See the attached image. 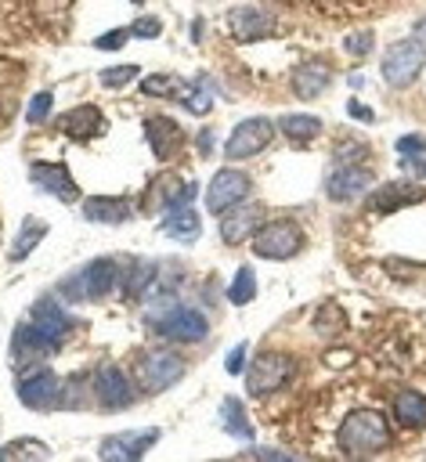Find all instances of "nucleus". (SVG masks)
Returning a JSON list of instances; mask_svg holds the SVG:
<instances>
[{"mask_svg": "<svg viewBox=\"0 0 426 462\" xmlns=\"http://www.w3.org/2000/svg\"><path fill=\"white\" fill-rule=\"evenodd\" d=\"M339 451L343 455H375L390 444V422L375 408H357L339 422Z\"/></svg>", "mask_w": 426, "mask_h": 462, "instance_id": "f257e3e1", "label": "nucleus"}, {"mask_svg": "<svg viewBox=\"0 0 426 462\" xmlns=\"http://www.w3.org/2000/svg\"><path fill=\"white\" fill-rule=\"evenodd\" d=\"M422 65H426V47H422L419 36H408V40H394V43L383 51L379 72H383V79H386L390 87H408V83L422 72Z\"/></svg>", "mask_w": 426, "mask_h": 462, "instance_id": "f03ea898", "label": "nucleus"}, {"mask_svg": "<svg viewBox=\"0 0 426 462\" xmlns=\"http://www.w3.org/2000/svg\"><path fill=\"white\" fill-rule=\"evenodd\" d=\"M292 375H296V361H292L289 354L267 350V354L253 357V365L245 368V390H249L253 397H271V393H278Z\"/></svg>", "mask_w": 426, "mask_h": 462, "instance_id": "7ed1b4c3", "label": "nucleus"}, {"mask_svg": "<svg viewBox=\"0 0 426 462\" xmlns=\"http://www.w3.org/2000/svg\"><path fill=\"white\" fill-rule=\"evenodd\" d=\"M303 245V231L292 220H271L253 235V253L264 260H289Z\"/></svg>", "mask_w": 426, "mask_h": 462, "instance_id": "20e7f679", "label": "nucleus"}, {"mask_svg": "<svg viewBox=\"0 0 426 462\" xmlns=\"http://www.w3.org/2000/svg\"><path fill=\"white\" fill-rule=\"evenodd\" d=\"M271 137H274V123L267 116H253V119H245V123H238L231 130V137L224 144V155L231 162L235 159H253L256 152H264L271 144Z\"/></svg>", "mask_w": 426, "mask_h": 462, "instance_id": "39448f33", "label": "nucleus"}, {"mask_svg": "<svg viewBox=\"0 0 426 462\" xmlns=\"http://www.w3.org/2000/svg\"><path fill=\"white\" fill-rule=\"evenodd\" d=\"M245 195H249V177H245L242 170H235V166H224V170L213 173V180H209V188H206V209L220 217L224 209H231V206L242 202Z\"/></svg>", "mask_w": 426, "mask_h": 462, "instance_id": "423d86ee", "label": "nucleus"}, {"mask_svg": "<svg viewBox=\"0 0 426 462\" xmlns=\"http://www.w3.org/2000/svg\"><path fill=\"white\" fill-rule=\"evenodd\" d=\"M260 227H264V206H256V202H235L231 209L220 213V238L227 245L253 238Z\"/></svg>", "mask_w": 426, "mask_h": 462, "instance_id": "0eeeda50", "label": "nucleus"}, {"mask_svg": "<svg viewBox=\"0 0 426 462\" xmlns=\"http://www.w3.org/2000/svg\"><path fill=\"white\" fill-rule=\"evenodd\" d=\"M155 328H159L166 339H177V343H199V339L206 336L209 321H206L199 310H191V307H173V310H166V314L155 321Z\"/></svg>", "mask_w": 426, "mask_h": 462, "instance_id": "6e6552de", "label": "nucleus"}, {"mask_svg": "<svg viewBox=\"0 0 426 462\" xmlns=\"http://www.w3.org/2000/svg\"><path fill=\"white\" fill-rule=\"evenodd\" d=\"M181 375H184V361H181L177 354H166V350L144 357V361H141V372H137L141 390H148V393H159V390L173 386Z\"/></svg>", "mask_w": 426, "mask_h": 462, "instance_id": "1a4fd4ad", "label": "nucleus"}, {"mask_svg": "<svg viewBox=\"0 0 426 462\" xmlns=\"http://www.w3.org/2000/svg\"><path fill=\"white\" fill-rule=\"evenodd\" d=\"M116 282H119V263H116V260H108V256H101V260L87 263L76 278H69V289H83V296H87V300H97V296L112 292V289H116Z\"/></svg>", "mask_w": 426, "mask_h": 462, "instance_id": "9d476101", "label": "nucleus"}, {"mask_svg": "<svg viewBox=\"0 0 426 462\" xmlns=\"http://www.w3.org/2000/svg\"><path fill=\"white\" fill-rule=\"evenodd\" d=\"M155 440H159V430H130V433H116V437L101 440V458H105V462H134V458H141Z\"/></svg>", "mask_w": 426, "mask_h": 462, "instance_id": "9b49d317", "label": "nucleus"}, {"mask_svg": "<svg viewBox=\"0 0 426 462\" xmlns=\"http://www.w3.org/2000/svg\"><path fill=\"white\" fill-rule=\"evenodd\" d=\"M29 177H32L36 188L51 191V195L61 199V202H76V199H79V184L72 180V173H69L65 162H32Z\"/></svg>", "mask_w": 426, "mask_h": 462, "instance_id": "f8f14e48", "label": "nucleus"}, {"mask_svg": "<svg viewBox=\"0 0 426 462\" xmlns=\"http://www.w3.org/2000/svg\"><path fill=\"white\" fill-rule=\"evenodd\" d=\"M368 184H372V173H368L365 166L336 162V170H332V173H329V180H325V191H329V199H332V202H350V199L365 195V191H368Z\"/></svg>", "mask_w": 426, "mask_h": 462, "instance_id": "ddd939ff", "label": "nucleus"}, {"mask_svg": "<svg viewBox=\"0 0 426 462\" xmlns=\"http://www.w3.org/2000/svg\"><path fill=\"white\" fill-rule=\"evenodd\" d=\"M426 199V188L419 180H386L383 188H375L368 195V206L375 213H394L401 206H412V202H422Z\"/></svg>", "mask_w": 426, "mask_h": 462, "instance_id": "4468645a", "label": "nucleus"}, {"mask_svg": "<svg viewBox=\"0 0 426 462\" xmlns=\"http://www.w3.org/2000/svg\"><path fill=\"white\" fill-rule=\"evenodd\" d=\"M144 137L152 144V155L162 159V162L173 159L181 152V144H184V134H181V126L170 116H148L144 119Z\"/></svg>", "mask_w": 426, "mask_h": 462, "instance_id": "2eb2a0df", "label": "nucleus"}, {"mask_svg": "<svg viewBox=\"0 0 426 462\" xmlns=\"http://www.w3.org/2000/svg\"><path fill=\"white\" fill-rule=\"evenodd\" d=\"M18 397H22L25 408H40V411L54 408L58 397H61V379L54 372H36V375L18 383Z\"/></svg>", "mask_w": 426, "mask_h": 462, "instance_id": "dca6fc26", "label": "nucleus"}, {"mask_svg": "<svg viewBox=\"0 0 426 462\" xmlns=\"http://www.w3.org/2000/svg\"><path fill=\"white\" fill-rule=\"evenodd\" d=\"M94 393H97V401H101L105 408H126V404L134 401L130 379H126L123 368H116V365H108V368L97 372V379H94Z\"/></svg>", "mask_w": 426, "mask_h": 462, "instance_id": "f3484780", "label": "nucleus"}, {"mask_svg": "<svg viewBox=\"0 0 426 462\" xmlns=\"http://www.w3.org/2000/svg\"><path fill=\"white\" fill-rule=\"evenodd\" d=\"M271 25H274V18L264 14L260 7H235V11L227 14V29H231V36H238V40H260V36L271 32Z\"/></svg>", "mask_w": 426, "mask_h": 462, "instance_id": "a211bd4d", "label": "nucleus"}, {"mask_svg": "<svg viewBox=\"0 0 426 462\" xmlns=\"http://www.w3.org/2000/svg\"><path fill=\"white\" fill-rule=\"evenodd\" d=\"M32 325H36V332L47 339V343H61L65 339V332H69V318H65V310L54 303V300H40L36 307H32Z\"/></svg>", "mask_w": 426, "mask_h": 462, "instance_id": "6ab92c4d", "label": "nucleus"}, {"mask_svg": "<svg viewBox=\"0 0 426 462\" xmlns=\"http://www.w3.org/2000/svg\"><path fill=\"white\" fill-rule=\"evenodd\" d=\"M329 79H332V72H329L325 61H303L292 72V94L303 97V101H310V97H318L329 87Z\"/></svg>", "mask_w": 426, "mask_h": 462, "instance_id": "aec40b11", "label": "nucleus"}, {"mask_svg": "<svg viewBox=\"0 0 426 462\" xmlns=\"http://www.w3.org/2000/svg\"><path fill=\"white\" fill-rule=\"evenodd\" d=\"M101 126H105V119H101V108H94V105H79V108L65 112V119H61V130L72 141H90L94 134H101Z\"/></svg>", "mask_w": 426, "mask_h": 462, "instance_id": "412c9836", "label": "nucleus"}, {"mask_svg": "<svg viewBox=\"0 0 426 462\" xmlns=\"http://www.w3.org/2000/svg\"><path fill=\"white\" fill-rule=\"evenodd\" d=\"M83 217L94 224H123V220H130V202L116 199V195H97V199L83 202Z\"/></svg>", "mask_w": 426, "mask_h": 462, "instance_id": "4be33fe9", "label": "nucleus"}, {"mask_svg": "<svg viewBox=\"0 0 426 462\" xmlns=\"http://www.w3.org/2000/svg\"><path fill=\"white\" fill-rule=\"evenodd\" d=\"M394 419L404 430H422L426 426V397L419 390H401L394 397Z\"/></svg>", "mask_w": 426, "mask_h": 462, "instance_id": "5701e85b", "label": "nucleus"}, {"mask_svg": "<svg viewBox=\"0 0 426 462\" xmlns=\"http://www.w3.org/2000/svg\"><path fill=\"white\" fill-rule=\"evenodd\" d=\"M11 346H14V361H18V365H22L25 357H32V361H36V357H47V354H54V350H58L54 343H47V339L36 332V325H32V321H29V325H22V328L14 332V343H11Z\"/></svg>", "mask_w": 426, "mask_h": 462, "instance_id": "b1692460", "label": "nucleus"}, {"mask_svg": "<svg viewBox=\"0 0 426 462\" xmlns=\"http://www.w3.org/2000/svg\"><path fill=\"white\" fill-rule=\"evenodd\" d=\"M282 134L289 137V141H296V144H307V141H314L318 134H321V119L318 116H307V112H289V116H282Z\"/></svg>", "mask_w": 426, "mask_h": 462, "instance_id": "393cba45", "label": "nucleus"}, {"mask_svg": "<svg viewBox=\"0 0 426 462\" xmlns=\"http://www.w3.org/2000/svg\"><path fill=\"white\" fill-rule=\"evenodd\" d=\"M162 231H166L170 238H184V242H191V238L199 235V213L184 202V206H177V209H170V213H166Z\"/></svg>", "mask_w": 426, "mask_h": 462, "instance_id": "a878e982", "label": "nucleus"}, {"mask_svg": "<svg viewBox=\"0 0 426 462\" xmlns=\"http://www.w3.org/2000/svg\"><path fill=\"white\" fill-rule=\"evenodd\" d=\"M220 422H224V433H231V437H242V440L253 437V422L245 419V408L235 397H227L220 404Z\"/></svg>", "mask_w": 426, "mask_h": 462, "instance_id": "bb28decb", "label": "nucleus"}, {"mask_svg": "<svg viewBox=\"0 0 426 462\" xmlns=\"http://www.w3.org/2000/svg\"><path fill=\"white\" fill-rule=\"evenodd\" d=\"M43 235H47V224H43V220H25V224H22V235L14 238V245H11V253H7V256H11L14 263H18V260H25V256L36 249V242H40Z\"/></svg>", "mask_w": 426, "mask_h": 462, "instance_id": "cd10ccee", "label": "nucleus"}, {"mask_svg": "<svg viewBox=\"0 0 426 462\" xmlns=\"http://www.w3.org/2000/svg\"><path fill=\"white\" fill-rule=\"evenodd\" d=\"M181 105H184L191 116H206V112H209V105H213V90H209V79H206V76H199L195 83H188V90H184Z\"/></svg>", "mask_w": 426, "mask_h": 462, "instance_id": "c85d7f7f", "label": "nucleus"}, {"mask_svg": "<svg viewBox=\"0 0 426 462\" xmlns=\"http://www.w3.org/2000/svg\"><path fill=\"white\" fill-rule=\"evenodd\" d=\"M256 296V274H253V267L245 263V267H238V274L231 278V289H227V300L235 303V307H245L249 300Z\"/></svg>", "mask_w": 426, "mask_h": 462, "instance_id": "c756f323", "label": "nucleus"}, {"mask_svg": "<svg viewBox=\"0 0 426 462\" xmlns=\"http://www.w3.org/2000/svg\"><path fill=\"white\" fill-rule=\"evenodd\" d=\"M152 282H155V263L141 260V263H134V274H130V282H126L123 289H126L130 300H137V296H144V292L152 289Z\"/></svg>", "mask_w": 426, "mask_h": 462, "instance_id": "7c9ffc66", "label": "nucleus"}, {"mask_svg": "<svg viewBox=\"0 0 426 462\" xmlns=\"http://www.w3.org/2000/svg\"><path fill=\"white\" fill-rule=\"evenodd\" d=\"M343 325H347V321H343V310H339L336 303L318 307V332H321V336H336Z\"/></svg>", "mask_w": 426, "mask_h": 462, "instance_id": "2f4dec72", "label": "nucleus"}, {"mask_svg": "<svg viewBox=\"0 0 426 462\" xmlns=\"http://www.w3.org/2000/svg\"><path fill=\"white\" fill-rule=\"evenodd\" d=\"M134 76H137V65H116V69H105V72L97 76V83L108 87V90H119V87H126Z\"/></svg>", "mask_w": 426, "mask_h": 462, "instance_id": "473e14b6", "label": "nucleus"}, {"mask_svg": "<svg viewBox=\"0 0 426 462\" xmlns=\"http://www.w3.org/2000/svg\"><path fill=\"white\" fill-rule=\"evenodd\" d=\"M343 47H347L354 58H365V54L375 47V32H372V29H357V32H350V36L343 40Z\"/></svg>", "mask_w": 426, "mask_h": 462, "instance_id": "72a5a7b5", "label": "nucleus"}, {"mask_svg": "<svg viewBox=\"0 0 426 462\" xmlns=\"http://www.w3.org/2000/svg\"><path fill=\"white\" fill-rule=\"evenodd\" d=\"M18 455H29V458H47L51 451H47L43 444H36V440H18V444L0 448V458H18Z\"/></svg>", "mask_w": 426, "mask_h": 462, "instance_id": "f704fd0d", "label": "nucleus"}, {"mask_svg": "<svg viewBox=\"0 0 426 462\" xmlns=\"http://www.w3.org/2000/svg\"><path fill=\"white\" fill-rule=\"evenodd\" d=\"M51 101H54V97H51V90H40V94L29 101V116H25V119H29V123H43V119H47V112H51Z\"/></svg>", "mask_w": 426, "mask_h": 462, "instance_id": "c9c22d12", "label": "nucleus"}, {"mask_svg": "<svg viewBox=\"0 0 426 462\" xmlns=\"http://www.w3.org/2000/svg\"><path fill=\"white\" fill-rule=\"evenodd\" d=\"M397 152L408 159H415V155H426V137L422 134H404V137H397Z\"/></svg>", "mask_w": 426, "mask_h": 462, "instance_id": "e433bc0d", "label": "nucleus"}, {"mask_svg": "<svg viewBox=\"0 0 426 462\" xmlns=\"http://www.w3.org/2000/svg\"><path fill=\"white\" fill-rule=\"evenodd\" d=\"M130 36H134L130 29H116V32H105V36H97V40H94V47H101V51H116V47H123Z\"/></svg>", "mask_w": 426, "mask_h": 462, "instance_id": "4c0bfd02", "label": "nucleus"}, {"mask_svg": "<svg viewBox=\"0 0 426 462\" xmlns=\"http://www.w3.org/2000/svg\"><path fill=\"white\" fill-rule=\"evenodd\" d=\"M245 346H249V343H238V346H231V354L224 357V368H227V375H238V372L245 368Z\"/></svg>", "mask_w": 426, "mask_h": 462, "instance_id": "58836bf2", "label": "nucleus"}, {"mask_svg": "<svg viewBox=\"0 0 426 462\" xmlns=\"http://www.w3.org/2000/svg\"><path fill=\"white\" fill-rule=\"evenodd\" d=\"M159 29H162V25H159V18H137V22L130 25V32H134V36H141V40L159 36Z\"/></svg>", "mask_w": 426, "mask_h": 462, "instance_id": "ea45409f", "label": "nucleus"}, {"mask_svg": "<svg viewBox=\"0 0 426 462\" xmlns=\"http://www.w3.org/2000/svg\"><path fill=\"white\" fill-rule=\"evenodd\" d=\"M347 112H350V116H354L357 123H375V112H372L368 105H361V101H354V97H350V105H347Z\"/></svg>", "mask_w": 426, "mask_h": 462, "instance_id": "a19ab883", "label": "nucleus"}, {"mask_svg": "<svg viewBox=\"0 0 426 462\" xmlns=\"http://www.w3.org/2000/svg\"><path fill=\"white\" fill-rule=\"evenodd\" d=\"M347 159H365V141H350L347 148L336 152V162H347Z\"/></svg>", "mask_w": 426, "mask_h": 462, "instance_id": "79ce46f5", "label": "nucleus"}, {"mask_svg": "<svg viewBox=\"0 0 426 462\" xmlns=\"http://www.w3.org/2000/svg\"><path fill=\"white\" fill-rule=\"evenodd\" d=\"M199 152H202V155H209V152H213V134H209V130H202V134H199Z\"/></svg>", "mask_w": 426, "mask_h": 462, "instance_id": "37998d69", "label": "nucleus"}, {"mask_svg": "<svg viewBox=\"0 0 426 462\" xmlns=\"http://www.w3.org/2000/svg\"><path fill=\"white\" fill-rule=\"evenodd\" d=\"M253 455H260V458H285V451H278V448H253Z\"/></svg>", "mask_w": 426, "mask_h": 462, "instance_id": "c03bdc74", "label": "nucleus"}, {"mask_svg": "<svg viewBox=\"0 0 426 462\" xmlns=\"http://www.w3.org/2000/svg\"><path fill=\"white\" fill-rule=\"evenodd\" d=\"M412 170H419V173L426 177V159H422V155H415V159H412Z\"/></svg>", "mask_w": 426, "mask_h": 462, "instance_id": "a18cd8bd", "label": "nucleus"}, {"mask_svg": "<svg viewBox=\"0 0 426 462\" xmlns=\"http://www.w3.org/2000/svg\"><path fill=\"white\" fill-rule=\"evenodd\" d=\"M415 32H419V36H422V40H426V18H422V22H419V25H415Z\"/></svg>", "mask_w": 426, "mask_h": 462, "instance_id": "49530a36", "label": "nucleus"}]
</instances>
